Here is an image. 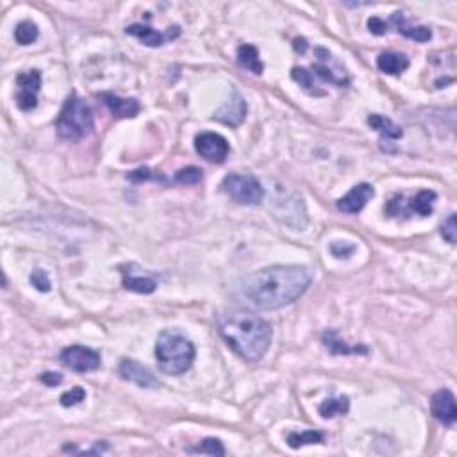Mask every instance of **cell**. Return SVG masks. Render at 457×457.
Wrapping results in <instances>:
<instances>
[{
  "mask_svg": "<svg viewBox=\"0 0 457 457\" xmlns=\"http://www.w3.org/2000/svg\"><path fill=\"white\" fill-rule=\"evenodd\" d=\"M312 274L309 268L270 267L248 275L241 282V295L248 304L260 309H281L293 304L311 286Z\"/></svg>",
  "mask_w": 457,
  "mask_h": 457,
  "instance_id": "6da1fadb",
  "label": "cell"
},
{
  "mask_svg": "<svg viewBox=\"0 0 457 457\" xmlns=\"http://www.w3.org/2000/svg\"><path fill=\"white\" fill-rule=\"evenodd\" d=\"M217 327L228 347L247 361H260L270 348V324L250 311L220 312Z\"/></svg>",
  "mask_w": 457,
  "mask_h": 457,
  "instance_id": "7a4b0ae2",
  "label": "cell"
},
{
  "mask_svg": "<svg viewBox=\"0 0 457 457\" xmlns=\"http://www.w3.org/2000/svg\"><path fill=\"white\" fill-rule=\"evenodd\" d=\"M156 361L166 375H181L191 368L195 361L193 343L177 332H161L156 343Z\"/></svg>",
  "mask_w": 457,
  "mask_h": 457,
  "instance_id": "3957f363",
  "label": "cell"
},
{
  "mask_svg": "<svg viewBox=\"0 0 457 457\" xmlns=\"http://www.w3.org/2000/svg\"><path fill=\"white\" fill-rule=\"evenodd\" d=\"M57 134L66 141H79L93 130L92 107L79 95L72 93L57 116Z\"/></svg>",
  "mask_w": 457,
  "mask_h": 457,
  "instance_id": "277c9868",
  "label": "cell"
},
{
  "mask_svg": "<svg viewBox=\"0 0 457 457\" xmlns=\"http://www.w3.org/2000/svg\"><path fill=\"white\" fill-rule=\"evenodd\" d=\"M224 191L228 197L236 200L243 206H260L264 198V188L261 183L252 176H240V173H231L221 183Z\"/></svg>",
  "mask_w": 457,
  "mask_h": 457,
  "instance_id": "5b68a950",
  "label": "cell"
},
{
  "mask_svg": "<svg viewBox=\"0 0 457 457\" xmlns=\"http://www.w3.org/2000/svg\"><path fill=\"white\" fill-rule=\"evenodd\" d=\"M279 195L275 197L274 211L275 217L288 227L295 228V231H304L307 225V213H305V206L302 202V197L297 193L284 190V188H277Z\"/></svg>",
  "mask_w": 457,
  "mask_h": 457,
  "instance_id": "8992f818",
  "label": "cell"
},
{
  "mask_svg": "<svg viewBox=\"0 0 457 457\" xmlns=\"http://www.w3.org/2000/svg\"><path fill=\"white\" fill-rule=\"evenodd\" d=\"M315 56H317V63H312L311 70H309L312 77H318L324 83L334 84L338 88H347L351 84V77H348L345 66L324 47H317Z\"/></svg>",
  "mask_w": 457,
  "mask_h": 457,
  "instance_id": "52a82bcc",
  "label": "cell"
},
{
  "mask_svg": "<svg viewBox=\"0 0 457 457\" xmlns=\"http://www.w3.org/2000/svg\"><path fill=\"white\" fill-rule=\"evenodd\" d=\"M61 362L66 368L73 370L77 374H86V372H93L100 366V355L95 351L88 347H80V345H72L66 347L61 352Z\"/></svg>",
  "mask_w": 457,
  "mask_h": 457,
  "instance_id": "ba28073f",
  "label": "cell"
},
{
  "mask_svg": "<svg viewBox=\"0 0 457 457\" xmlns=\"http://www.w3.org/2000/svg\"><path fill=\"white\" fill-rule=\"evenodd\" d=\"M16 86H18V93H16V106L22 111L35 109L38 104V93L42 88V73L38 70H29L16 77Z\"/></svg>",
  "mask_w": 457,
  "mask_h": 457,
  "instance_id": "9c48e42d",
  "label": "cell"
},
{
  "mask_svg": "<svg viewBox=\"0 0 457 457\" xmlns=\"http://www.w3.org/2000/svg\"><path fill=\"white\" fill-rule=\"evenodd\" d=\"M434 200H436L434 191L422 190L416 193V197H413L411 200H409V204L406 207L400 204L398 197H393L391 200H389L386 211H388L391 217H400V214H408V213H416L420 214V217H431Z\"/></svg>",
  "mask_w": 457,
  "mask_h": 457,
  "instance_id": "30bf717a",
  "label": "cell"
},
{
  "mask_svg": "<svg viewBox=\"0 0 457 457\" xmlns=\"http://www.w3.org/2000/svg\"><path fill=\"white\" fill-rule=\"evenodd\" d=\"M195 149L209 163H224L228 156V141L221 134L202 133L195 138Z\"/></svg>",
  "mask_w": 457,
  "mask_h": 457,
  "instance_id": "8fae6325",
  "label": "cell"
},
{
  "mask_svg": "<svg viewBox=\"0 0 457 457\" xmlns=\"http://www.w3.org/2000/svg\"><path fill=\"white\" fill-rule=\"evenodd\" d=\"M127 35L134 36V38L140 39L143 45L147 47H161L164 45L166 39H173L181 35V29L177 25L168 27L166 32H159L156 29L149 25H141V23H134V25H129L126 29Z\"/></svg>",
  "mask_w": 457,
  "mask_h": 457,
  "instance_id": "7c38bea8",
  "label": "cell"
},
{
  "mask_svg": "<svg viewBox=\"0 0 457 457\" xmlns=\"http://www.w3.org/2000/svg\"><path fill=\"white\" fill-rule=\"evenodd\" d=\"M375 195V190L372 184L368 183H359L348 191L345 197H341L338 200V209L347 214H355L359 211H362V207L368 204V200Z\"/></svg>",
  "mask_w": 457,
  "mask_h": 457,
  "instance_id": "4fadbf2b",
  "label": "cell"
},
{
  "mask_svg": "<svg viewBox=\"0 0 457 457\" xmlns=\"http://www.w3.org/2000/svg\"><path fill=\"white\" fill-rule=\"evenodd\" d=\"M431 411L438 422L445 423V425H452L457 420V408H456V396L449 389H439L432 395L431 400Z\"/></svg>",
  "mask_w": 457,
  "mask_h": 457,
  "instance_id": "5bb4252c",
  "label": "cell"
},
{
  "mask_svg": "<svg viewBox=\"0 0 457 457\" xmlns=\"http://www.w3.org/2000/svg\"><path fill=\"white\" fill-rule=\"evenodd\" d=\"M120 377L126 379V381L134 382L140 388H157L159 382L157 379L150 374L149 370L145 368L143 365H140L138 361H133V359H123L120 362Z\"/></svg>",
  "mask_w": 457,
  "mask_h": 457,
  "instance_id": "9a60e30c",
  "label": "cell"
},
{
  "mask_svg": "<svg viewBox=\"0 0 457 457\" xmlns=\"http://www.w3.org/2000/svg\"><path fill=\"white\" fill-rule=\"evenodd\" d=\"M245 114H247V102H245V99L240 93L234 92L233 99L227 100V102L214 113L213 118L225 123V126L238 127L245 120Z\"/></svg>",
  "mask_w": 457,
  "mask_h": 457,
  "instance_id": "2e32d148",
  "label": "cell"
},
{
  "mask_svg": "<svg viewBox=\"0 0 457 457\" xmlns=\"http://www.w3.org/2000/svg\"><path fill=\"white\" fill-rule=\"evenodd\" d=\"M99 99L107 106L114 118H136L140 114V102L136 99H122L114 93H100Z\"/></svg>",
  "mask_w": 457,
  "mask_h": 457,
  "instance_id": "e0dca14e",
  "label": "cell"
},
{
  "mask_svg": "<svg viewBox=\"0 0 457 457\" xmlns=\"http://www.w3.org/2000/svg\"><path fill=\"white\" fill-rule=\"evenodd\" d=\"M391 23L395 25L396 31L400 32L402 36H406V38L409 39H415V42H420V43H425L429 42V39L432 38V31L429 29V27L425 25H409L408 20L404 18V13H393L391 15Z\"/></svg>",
  "mask_w": 457,
  "mask_h": 457,
  "instance_id": "ac0fdd59",
  "label": "cell"
},
{
  "mask_svg": "<svg viewBox=\"0 0 457 457\" xmlns=\"http://www.w3.org/2000/svg\"><path fill=\"white\" fill-rule=\"evenodd\" d=\"M377 68L381 72L388 73V75H398V73L406 72L409 68V57L404 56V54L388 50V52L379 54Z\"/></svg>",
  "mask_w": 457,
  "mask_h": 457,
  "instance_id": "d6986e66",
  "label": "cell"
},
{
  "mask_svg": "<svg viewBox=\"0 0 457 457\" xmlns=\"http://www.w3.org/2000/svg\"><path fill=\"white\" fill-rule=\"evenodd\" d=\"M368 126L381 134L382 141H395L398 140V138H402V134H404L402 133V127L396 126L393 120L386 118L382 114H370Z\"/></svg>",
  "mask_w": 457,
  "mask_h": 457,
  "instance_id": "ffe728a7",
  "label": "cell"
},
{
  "mask_svg": "<svg viewBox=\"0 0 457 457\" xmlns=\"http://www.w3.org/2000/svg\"><path fill=\"white\" fill-rule=\"evenodd\" d=\"M238 63L255 75H261L264 70V65L260 59V50L250 43H243V45L238 47Z\"/></svg>",
  "mask_w": 457,
  "mask_h": 457,
  "instance_id": "44dd1931",
  "label": "cell"
},
{
  "mask_svg": "<svg viewBox=\"0 0 457 457\" xmlns=\"http://www.w3.org/2000/svg\"><path fill=\"white\" fill-rule=\"evenodd\" d=\"M324 345L336 355H348V354H368V348L358 345V347H351L347 341L338 338L334 331H327L324 334Z\"/></svg>",
  "mask_w": 457,
  "mask_h": 457,
  "instance_id": "7402d4cb",
  "label": "cell"
},
{
  "mask_svg": "<svg viewBox=\"0 0 457 457\" xmlns=\"http://www.w3.org/2000/svg\"><path fill=\"white\" fill-rule=\"evenodd\" d=\"M123 288L134 293H143L149 295L154 293L157 288V282L152 277H143V275H133V274H123Z\"/></svg>",
  "mask_w": 457,
  "mask_h": 457,
  "instance_id": "603a6c76",
  "label": "cell"
},
{
  "mask_svg": "<svg viewBox=\"0 0 457 457\" xmlns=\"http://www.w3.org/2000/svg\"><path fill=\"white\" fill-rule=\"evenodd\" d=\"M348 408H351V400L347 396H336V398L324 400L318 408V413L324 418H334V416L347 415Z\"/></svg>",
  "mask_w": 457,
  "mask_h": 457,
  "instance_id": "cb8c5ba5",
  "label": "cell"
},
{
  "mask_svg": "<svg viewBox=\"0 0 457 457\" xmlns=\"http://www.w3.org/2000/svg\"><path fill=\"white\" fill-rule=\"evenodd\" d=\"M291 77H293V80H297V83L300 84V86L305 90V92L311 93V95H315V97H324L325 95L324 90L318 88V84L315 83V77H312V73L309 72L307 68H300V66H295V68L291 70Z\"/></svg>",
  "mask_w": 457,
  "mask_h": 457,
  "instance_id": "d4e9b609",
  "label": "cell"
},
{
  "mask_svg": "<svg viewBox=\"0 0 457 457\" xmlns=\"http://www.w3.org/2000/svg\"><path fill=\"white\" fill-rule=\"evenodd\" d=\"M286 441L291 449H300L305 445H318L324 443V434L318 431H304V432H290L286 436Z\"/></svg>",
  "mask_w": 457,
  "mask_h": 457,
  "instance_id": "484cf974",
  "label": "cell"
},
{
  "mask_svg": "<svg viewBox=\"0 0 457 457\" xmlns=\"http://www.w3.org/2000/svg\"><path fill=\"white\" fill-rule=\"evenodd\" d=\"M15 39L20 45H31L38 39V25L31 20H23L16 25L15 29Z\"/></svg>",
  "mask_w": 457,
  "mask_h": 457,
  "instance_id": "4316f807",
  "label": "cell"
},
{
  "mask_svg": "<svg viewBox=\"0 0 457 457\" xmlns=\"http://www.w3.org/2000/svg\"><path fill=\"white\" fill-rule=\"evenodd\" d=\"M204 179V173L200 168L197 166H186L177 170V173L173 176V181L179 184H186V186H193V184H200Z\"/></svg>",
  "mask_w": 457,
  "mask_h": 457,
  "instance_id": "83f0119b",
  "label": "cell"
},
{
  "mask_svg": "<svg viewBox=\"0 0 457 457\" xmlns=\"http://www.w3.org/2000/svg\"><path fill=\"white\" fill-rule=\"evenodd\" d=\"M188 453H207V456H225V449L221 445L220 439L217 438H206L202 443H198L197 446L188 449Z\"/></svg>",
  "mask_w": 457,
  "mask_h": 457,
  "instance_id": "f1b7e54d",
  "label": "cell"
},
{
  "mask_svg": "<svg viewBox=\"0 0 457 457\" xmlns=\"http://www.w3.org/2000/svg\"><path fill=\"white\" fill-rule=\"evenodd\" d=\"M84 398H86V391H84V388L75 386V388H72V389H68L66 393H63L61 406L63 408H72V406L80 404Z\"/></svg>",
  "mask_w": 457,
  "mask_h": 457,
  "instance_id": "f546056e",
  "label": "cell"
},
{
  "mask_svg": "<svg viewBox=\"0 0 457 457\" xmlns=\"http://www.w3.org/2000/svg\"><path fill=\"white\" fill-rule=\"evenodd\" d=\"M31 284L35 286L36 290L42 291V293H49L52 290V284H50V279L47 275L45 270H35L31 274Z\"/></svg>",
  "mask_w": 457,
  "mask_h": 457,
  "instance_id": "4dcf8cb0",
  "label": "cell"
},
{
  "mask_svg": "<svg viewBox=\"0 0 457 457\" xmlns=\"http://www.w3.org/2000/svg\"><path fill=\"white\" fill-rule=\"evenodd\" d=\"M441 236L445 238L446 241H449L450 245L456 243L457 240V227H456V214H450L449 218H446L445 221H443L441 225Z\"/></svg>",
  "mask_w": 457,
  "mask_h": 457,
  "instance_id": "1f68e13d",
  "label": "cell"
},
{
  "mask_svg": "<svg viewBox=\"0 0 457 457\" xmlns=\"http://www.w3.org/2000/svg\"><path fill=\"white\" fill-rule=\"evenodd\" d=\"M127 179H130L133 183H143V181H150V179L164 181V177L156 176L150 168H138V170H133L127 173Z\"/></svg>",
  "mask_w": 457,
  "mask_h": 457,
  "instance_id": "d6a6232c",
  "label": "cell"
},
{
  "mask_svg": "<svg viewBox=\"0 0 457 457\" xmlns=\"http://www.w3.org/2000/svg\"><path fill=\"white\" fill-rule=\"evenodd\" d=\"M331 252L336 257H348L355 252V245L347 243V241H334L331 245Z\"/></svg>",
  "mask_w": 457,
  "mask_h": 457,
  "instance_id": "836d02e7",
  "label": "cell"
},
{
  "mask_svg": "<svg viewBox=\"0 0 457 457\" xmlns=\"http://www.w3.org/2000/svg\"><path fill=\"white\" fill-rule=\"evenodd\" d=\"M366 25H368V31L375 36H382L388 32V23H386L384 20L379 18V16H372V18H368Z\"/></svg>",
  "mask_w": 457,
  "mask_h": 457,
  "instance_id": "e575fe53",
  "label": "cell"
},
{
  "mask_svg": "<svg viewBox=\"0 0 457 457\" xmlns=\"http://www.w3.org/2000/svg\"><path fill=\"white\" fill-rule=\"evenodd\" d=\"M39 381L45 386H49V388H54V386H57L63 381V375L57 374V372H45L43 375H39Z\"/></svg>",
  "mask_w": 457,
  "mask_h": 457,
  "instance_id": "d590c367",
  "label": "cell"
},
{
  "mask_svg": "<svg viewBox=\"0 0 457 457\" xmlns=\"http://www.w3.org/2000/svg\"><path fill=\"white\" fill-rule=\"evenodd\" d=\"M293 49L297 50L298 54H305V50H307V42H305V38H297V39H295Z\"/></svg>",
  "mask_w": 457,
  "mask_h": 457,
  "instance_id": "8d00e7d4",
  "label": "cell"
}]
</instances>
